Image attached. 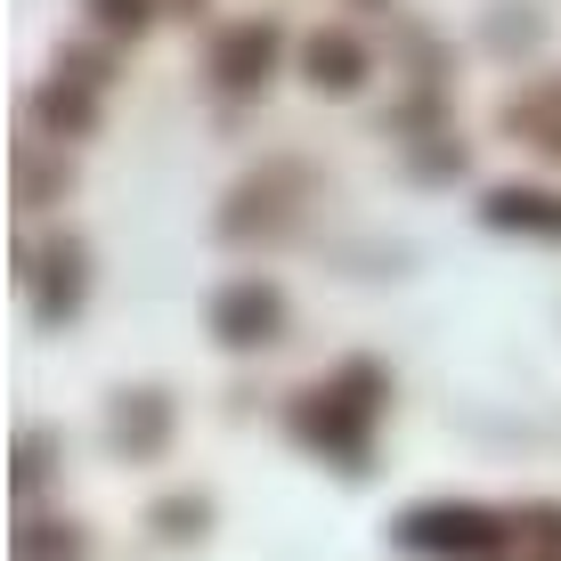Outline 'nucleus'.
<instances>
[{"label": "nucleus", "instance_id": "1", "mask_svg": "<svg viewBox=\"0 0 561 561\" xmlns=\"http://www.w3.org/2000/svg\"><path fill=\"white\" fill-rule=\"evenodd\" d=\"M399 546L432 553V561H489L505 546V520L480 513V505H423V513L399 520Z\"/></svg>", "mask_w": 561, "mask_h": 561}, {"label": "nucleus", "instance_id": "2", "mask_svg": "<svg viewBox=\"0 0 561 561\" xmlns=\"http://www.w3.org/2000/svg\"><path fill=\"white\" fill-rule=\"evenodd\" d=\"M285 325V301H277V285H261V277H237V285H220L211 294V334L228 342V351H261L268 334Z\"/></svg>", "mask_w": 561, "mask_h": 561}, {"label": "nucleus", "instance_id": "3", "mask_svg": "<svg viewBox=\"0 0 561 561\" xmlns=\"http://www.w3.org/2000/svg\"><path fill=\"white\" fill-rule=\"evenodd\" d=\"M480 220L505 228V237L561 244V196H553V187H489V196H480Z\"/></svg>", "mask_w": 561, "mask_h": 561}, {"label": "nucleus", "instance_id": "4", "mask_svg": "<svg viewBox=\"0 0 561 561\" xmlns=\"http://www.w3.org/2000/svg\"><path fill=\"white\" fill-rule=\"evenodd\" d=\"M268 57H277V25H228L220 42H211V82L220 90H261V73H268Z\"/></svg>", "mask_w": 561, "mask_h": 561}, {"label": "nucleus", "instance_id": "5", "mask_svg": "<svg viewBox=\"0 0 561 561\" xmlns=\"http://www.w3.org/2000/svg\"><path fill=\"white\" fill-rule=\"evenodd\" d=\"M25 277H33V309H42V318H73V301H82V244L49 237L42 253L25 261Z\"/></svg>", "mask_w": 561, "mask_h": 561}, {"label": "nucleus", "instance_id": "6", "mask_svg": "<svg viewBox=\"0 0 561 561\" xmlns=\"http://www.w3.org/2000/svg\"><path fill=\"white\" fill-rule=\"evenodd\" d=\"M301 73H309V90H358L366 82V42L358 33H342V25H325V33H309V49H301Z\"/></svg>", "mask_w": 561, "mask_h": 561}, {"label": "nucleus", "instance_id": "7", "mask_svg": "<svg viewBox=\"0 0 561 561\" xmlns=\"http://www.w3.org/2000/svg\"><path fill=\"white\" fill-rule=\"evenodd\" d=\"M301 439H318V448H334V456H358V439H366V415L351 408V399H301Z\"/></svg>", "mask_w": 561, "mask_h": 561}, {"label": "nucleus", "instance_id": "8", "mask_svg": "<svg viewBox=\"0 0 561 561\" xmlns=\"http://www.w3.org/2000/svg\"><path fill=\"white\" fill-rule=\"evenodd\" d=\"M505 123L520 130V139H553V147H561V82H546V90H537L529 106H513Z\"/></svg>", "mask_w": 561, "mask_h": 561}, {"label": "nucleus", "instance_id": "9", "mask_svg": "<svg viewBox=\"0 0 561 561\" xmlns=\"http://www.w3.org/2000/svg\"><path fill=\"white\" fill-rule=\"evenodd\" d=\"M33 106H42L49 130H90V123H99V106L73 99V82H42V99H33Z\"/></svg>", "mask_w": 561, "mask_h": 561}, {"label": "nucleus", "instance_id": "10", "mask_svg": "<svg viewBox=\"0 0 561 561\" xmlns=\"http://www.w3.org/2000/svg\"><path fill=\"white\" fill-rule=\"evenodd\" d=\"M123 415H130V423H123V448H130V456H147L154 439H163V391H139Z\"/></svg>", "mask_w": 561, "mask_h": 561}, {"label": "nucleus", "instance_id": "11", "mask_svg": "<svg viewBox=\"0 0 561 561\" xmlns=\"http://www.w3.org/2000/svg\"><path fill=\"white\" fill-rule=\"evenodd\" d=\"M16 561H82L73 529H16Z\"/></svg>", "mask_w": 561, "mask_h": 561}, {"label": "nucleus", "instance_id": "12", "mask_svg": "<svg viewBox=\"0 0 561 561\" xmlns=\"http://www.w3.org/2000/svg\"><path fill=\"white\" fill-rule=\"evenodd\" d=\"M82 9H90L99 33H139L147 25V0H82Z\"/></svg>", "mask_w": 561, "mask_h": 561}, {"label": "nucleus", "instance_id": "13", "mask_svg": "<svg viewBox=\"0 0 561 561\" xmlns=\"http://www.w3.org/2000/svg\"><path fill=\"white\" fill-rule=\"evenodd\" d=\"M154 529H204V505H163V513H154Z\"/></svg>", "mask_w": 561, "mask_h": 561}]
</instances>
